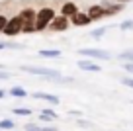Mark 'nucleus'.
Returning <instances> with one entry per match:
<instances>
[{
  "mask_svg": "<svg viewBox=\"0 0 133 131\" xmlns=\"http://www.w3.org/2000/svg\"><path fill=\"white\" fill-rule=\"evenodd\" d=\"M22 73H28V74H35V76H43L51 82H59V84H71L72 78L69 76H63L61 70L57 69H49V67H31V65H24L22 67Z\"/></svg>",
  "mask_w": 133,
  "mask_h": 131,
  "instance_id": "nucleus-1",
  "label": "nucleus"
},
{
  "mask_svg": "<svg viewBox=\"0 0 133 131\" xmlns=\"http://www.w3.org/2000/svg\"><path fill=\"white\" fill-rule=\"evenodd\" d=\"M57 12L53 6H41L39 10H35V31H45L49 28V24L55 20Z\"/></svg>",
  "mask_w": 133,
  "mask_h": 131,
  "instance_id": "nucleus-2",
  "label": "nucleus"
},
{
  "mask_svg": "<svg viewBox=\"0 0 133 131\" xmlns=\"http://www.w3.org/2000/svg\"><path fill=\"white\" fill-rule=\"evenodd\" d=\"M22 18V33H35V10L31 6L22 8V12L18 14Z\"/></svg>",
  "mask_w": 133,
  "mask_h": 131,
  "instance_id": "nucleus-3",
  "label": "nucleus"
},
{
  "mask_svg": "<svg viewBox=\"0 0 133 131\" xmlns=\"http://www.w3.org/2000/svg\"><path fill=\"white\" fill-rule=\"evenodd\" d=\"M78 55L82 59H90V61H110L112 55L104 49H96V47H82L78 49Z\"/></svg>",
  "mask_w": 133,
  "mask_h": 131,
  "instance_id": "nucleus-4",
  "label": "nucleus"
},
{
  "mask_svg": "<svg viewBox=\"0 0 133 131\" xmlns=\"http://www.w3.org/2000/svg\"><path fill=\"white\" fill-rule=\"evenodd\" d=\"M22 25H24V24H22V18L20 16H12V18H8V22H6L2 33H4L6 37H16V35L22 33Z\"/></svg>",
  "mask_w": 133,
  "mask_h": 131,
  "instance_id": "nucleus-5",
  "label": "nucleus"
},
{
  "mask_svg": "<svg viewBox=\"0 0 133 131\" xmlns=\"http://www.w3.org/2000/svg\"><path fill=\"white\" fill-rule=\"evenodd\" d=\"M69 28H71L69 18H65V16H55V20L49 24V28H47V29H51V31H55V33H63V31H66Z\"/></svg>",
  "mask_w": 133,
  "mask_h": 131,
  "instance_id": "nucleus-6",
  "label": "nucleus"
},
{
  "mask_svg": "<svg viewBox=\"0 0 133 131\" xmlns=\"http://www.w3.org/2000/svg\"><path fill=\"white\" fill-rule=\"evenodd\" d=\"M86 16L90 18V22H98L102 18H106V10L102 8V4H92V6H88Z\"/></svg>",
  "mask_w": 133,
  "mask_h": 131,
  "instance_id": "nucleus-7",
  "label": "nucleus"
},
{
  "mask_svg": "<svg viewBox=\"0 0 133 131\" xmlns=\"http://www.w3.org/2000/svg\"><path fill=\"white\" fill-rule=\"evenodd\" d=\"M76 65H78L80 70H88V73H100V70H102V67L96 61H90V59H78Z\"/></svg>",
  "mask_w": 133,
  "mask_h": 131,
  "instance_id": "nucleus-8",
  "label": "nucleus"
},
{
  "mask_svg": "<svg viewBox=\"0 0 133 131\" xmlns=\"http://www.w3.org/2000/svg\"><path fill=\"white\" fill-rule=\"evenodd\" d=\"M76 12H80V10H78V4L69 0V2H65V4L61 6V14H59V16H65V18H69V20H71Z\"/></svg>",
  "mask_w": 133,
  "mask_h": 131,
  "instance_id": "nucleus-9",
  "label": "nucleus"
},
{
  "mask_svg": "<svg viewBox=\"0 0 133 131\" xmlns=\"http://www.w3.org/2000/svg\"><path fill=\"white\" fill-rule=\"evenodd\" d=\"M69 22H71L72 25H76V28H86L88 24H92L90 18L86 16V12H76V14H75V16H72Z\"/></svg>",
  "mask_w": 133,
  "mask_h": 131,
  "instance_id": "nucleus-10",
  "label": "nucleus"
},
{
  "mask_svg": "<svg viewBox=\"0 0 133 131\" xmlns=\"http://www.w3.org/2000/svg\"><path fill=\"white\" fill-rule=\"evenodd\" d=\"M102 8L106 10V16H116V14H119V12H123V8L125 6L123 4H117V2H102Z\"/></svg>",
  "mask_w": 133,
  "mask_h": 131,
  "instance_id": "nucleus-11",
  "label": "nucleus"
},
{
  "mask_svg": "<svg viewBox=\"0 0 133 131\" xmlns=\"http://www.w3.org/2000/svg\"><path fill=\"white\" fill-rule=\"evenodd\" d=\"M33 98L35 100H45L47 104H51V106H57L61 100H59V96H55V94H49V92H33Z\"/></svg>",
  "mask_w": 133,
  "mask_h": 131,
  "instance_id": "nucleus-12",
  "label": "nucleus"
},
{
  "mask_svg": "<svg viewBox=\"0 0 133 131\" xmlns=\"http://www.w3.org/2000/svg\"><path fill=\"white\" fill-rule=\"evenodd\" d=\"M4 49H14V51H22L25 49L24 43H18V41H0V51H4Z\"/></svg>",
  "mask_w": 133,
  "mask_h": 131,
  "instance_id": "nucleus-13",
  "label": "nucleus"
},
{
  "mask_svg": "<svg viewBox=\"0 0 133 131\" xmlns=\"http://www.w3.org/2000/svg\"><path fill=\"white\" fill-rule=\"evenodd\" d=\"M6 94H10L12 98H25V96H28V90L22 88V86H12V88L6 90Z\"/></svg>",
  "mask_w": 133,
  "mask_h": 131,
  "instance_id": "nucleus-14",
  "label": "nucleus"
},
{
  "mask_svg": "<svg viewBox=\"0 0 133 131\" xmlns=\"http://www.w3.org/2000/svg\"><path fill=\"white\" fill-rule=\"evenodd\" d=\"M39 57L41 59H59L61 57V51L59 49H41L39 51Z\"/></svg>",
  "mask_w": 133,
  "mask_h": 131,
  "instance_id": "nucleus-15",
  "label": "nucleus"
},
{
  "mask_svg": "<svg viewBox=\"0 0 133 131\" xmlns=\"http://www.w3.org/2000/svg\"><path fill=\"white\" fill-rule=\"evenodd\" d=\"M117 59H119L121 63H131V65H133V47H131V49L121 51V53L117 55Z\"/></svg>",
  "mask_w": 133,
  "mask_h": 131,
  "instance_id": "nucleus-16",
  "label": "nucleus"
},
{
  "mask_svg": "<svg viewBox=\"0 0 133 131\" xmlns=\"http://www.w3.org/2000/svg\"><path fill=\"white\" fill-rule=\"evenodd\" d=\"M106 31H108V25H102V28H96L90 31V37H94V39H102V37L106 35Z\"/></svg>",
  "mask_w": 133,
  "mask_h": 131,
  "instance_id": "nucleus-17",
  "label": "nucleus"
},
{
  "mask_svg": "<svg viewBox=\"0 0 133 131\" xmlns=\"http://www.w3.org/2000/svg\"><path fill=\"white\" fill-rule=\"evenodd\" d=\"M14 127H16V123L12 121L10 117H4V119H0V129H4V131H12Z\"/></svg>",
  "mask_w": 133,
  "mask_h": 131,
  "instance_id": "nucleus-18",
  "label": "nucleus"
},
{
  "mask_svg": "<svg viewBox=\"0 0 133 131\" xmlns=\"http://www.w3.org/2000/svg\"><path fill=\"white\" fill-rule=\"evenodd\" d=\"M12 114L14 115H31L33 110H31V108H14Z\"/></svg>",
  "mask_w": 133,
  "mask_h": 131,
  "instance_id": "nucleus-19",
  "label": "nucleus"
},
{
  "mask_svg": "<svg viewBox=\"0 0 133 131\" xmlns=\"http://www.w3.org/2000/svg\"><path fill=\"white\" fill-rule=\"evenodd\" d=\"M39 114H43V115H49V117L53 119V121L59 117V115H57V112H55V110H51V108H41V112H39Z\"/></svg>",
  "mask_w": 133,
  "mask_h": 131,
  "instance_id": "nucleus-20",
  "label": "nucleus"
},
{
  "mask_svg": "<svg viewBox=\"0 0 133 131\" xmlns=\"http://www.w3.org/2000/svg\"><path fill=\"white\" fill-rule=\"evenodd\" d=\"M119 29H121V31H131V29H133V20L121 22V24H119Z\"/></svg>",
  "mask_w": 133,
  "mask_h": 131,
  "instance_id": "nucleus-21",
  "label": "nucleus"
},
{
  "mask_svg": "<svg viewBox=\"0 0 133 131\" xmlns=\"http://www.w3.org/2000/svg\"><path fill=\"white\" fill-rule=\"evenodd\" d=\"M41 129V125H39V123H31V121H28L24 125V131H39Z\"/></svg>",
  "mask_w": 133,
  "mask_h": 131,
  "instance_id": "nucleus-22",
  "label": "nucleus"
},
{
  "mask_svg": "<svg viewBox=\"0 0 133 131\" xmlns=\"http://www.w3.org/2000/svg\"><path fill=\"white\" fill-rule=\"evenodd\" d=\"M121 84H125L127 88H133V76H123L121 78Z\"/></svg>",
  "mask_w": 133,
  "mask_h": 131,
  "instance_id": "nucleus-23",
  "label": "nucleus"
},
{
  "mask_svg": "<svg viewBox=\"0 0 133 131\" xmlns=\"http://www.w3.org/2000/svg\"><path fill=\"white\" fill-rule=\"evenodd\" d=\"M6 22H8V18L4 16V14H0V33H2V29H4V25H6Z\"/></svg>",
  "mask_w": 133,
  "mask_h": 131,
  "instance_id": "nucleus-24",
  "label": "nucleus"
},
{
  "mask_svg": "<svg viewBox=\"0 0 133 131\" xmlns=\"http://www.w3.org/2000/svg\"><path fill=\"white\" fill-rule=\"evenodd\" d=\"M39 131H59V127H55V125H41Z\"/></svg>",
  "mask_w": 133,
  "mask_h": 131,
  "instance_id": "nucleus-25",
  "label": "nucleus"
},
{
  "mask_svg": "<svg viewBox=\"0 0 133 131\" xmlns=\"http://www.w3.org/2000/svg\"><path fill=\"white\" fill-rule=\"evenodd\" d=\"M0 80H10V73L8 70H0Z\"/></svg>",
  "mask_w": 133,
  "mask_h": 131,
  "instance_id": "nucleus-26",
  "label": "nucleus"
},
{
  "mask_svg": "<svg viewBox=\"0 0 133 131\" xmlns=\"http://www.w3.org/2000/svg\"><path fill=\"white\" fill-rule=\"evenodd\" d=\"M123 69L127 70V73H131V74H133V65H131V63H123Z\"/></svg>",
  "mask_w": 133,
  "mask_h": 131,
  "instance_id": "nucleus-27",
  "label": "nucleus"
},
{
  "mask_svg": "<svg viewBox=\"0 0 133 131\" xmlns=\"http://www.w3.org/2000/svg\"><path fill=\"white\" fill-rule=\"evenodd\" d=\"M78 125H82V127H92V123H90V121H84V119H78Z\"/></svg>",
  "mask_w": 133,
  "mask_h": 131,
  "instance_id": "nucleus-28",
  "label": "nucleus"
},
{
  "mask_svg": "<svg viewBox=\"0 0 133 131\" xmlns=\"http://www.w3.org/2000/svg\"><path fill=\"white\" fill-rule=\"evenodd\" d=\"M6 98V90H2V88H0V100H4Z\"/></svg>",
  "mask_w": 133,
  "mask_h": 131,
  "instance_id": "nucleus-29",
  "label": "nucleus"
}]
</instances>
